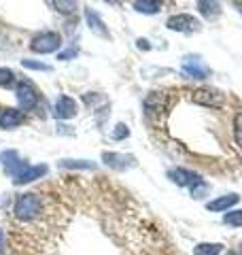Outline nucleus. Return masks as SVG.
Segmentation results:
<instances>
[{"mask_svg": "<svg viewBox=\"0 0 242 255\" xmlns=\"http://www.w3.org/2000/svg\"><path fill=\"white\" fill-rule=\"evenodd\" d=\"M40 198L36 194H21L17 200H15V206H13V213L15 217L19 221H32L40 213Z\"/></svg>", "mask_w": 242, "mask_h": 255, "instance_id": "nucleus-1", "label": "nucleus"}, {"mask_svg": "<svg viewBox=\"0 0 242 255\" xmlns=\"http://www.w3.org/2000/svg\"><path fill=\"white\" fill-rule=\"evenodd\" d=\"M62 47V36L58 34V32H43V34H38L32 38V43H30V49L34 51V53H53V51H58Z\"/></svg>", "mask_w": 242, "mask_h": 255, "instance_id": "nucleus-2", "label": "nucleus"}, {"mask_svg": "<svg viewBox=\"0 0 242 255\" xmlns=\"http://www.w3.org/2000/svg\"><path fill=\"white\" fill-rule=\"evenodd\" d=\"M191 100L200 107H208V109H219L223 107V94L215 87H200V90H193L191 92Z\"/></svg>", "mask_w": 242, "mask_h": 255, "instance_id": "nucleus-3", "label": "nucleus"}, {"mask_svg": "<svg viewBox=\"0 0 242 255\" xmlns=\"http://www.w3.org/2000/svg\"><path fill=\"white\" fill-rule=\"evenodd\" d=\"M15 96H17L19 111H32L38 105V92L30 81H19L15 87Z\"/></svg>", "mask_w": 242, "mask_h": 255, "instance_id": "nucleus-4", "label": "nucleus"}, {"mask_svg": "<svg viewBox=\"0 0 242 255\" xmlns=\"http://www.w3.org/2000/svg\"><path fill=\"white\" fill-rule=\"evenodd\" d=\"M166 28L172 32H193L200 28V21L193 17V15L181 13V15H170L166 21Z\"/></svg>", "mask_w": 242, "mask_h": 255, "instance_id": "nucleus-5", "label": "nucleus"}, {"mask_svg": "<svg viewBox=\"0 0 242 255\" xmlns=\"http://www.w3.org/2000/svg\"><path fill=\"white\" fill-rule=\"evenodd\" d=\"M183 70L191 79H206V77H211V68H208L204 64V60L198 58V55H185V58H183Z\"/></svg>", "mask_w": 242, "mask_h": 255, "instance_id": "nucleus-6", "label": "nucleus"}, {"mask_svg": "<svg viewBox=\"0 0 242 255\" xmlns=\"http://www.w3.org/2000/svg\"><path fill=\"white\" fill-rule=\"evenodd\" d=\"M0 164L4 166V170L9 172L13 179L28 168V164L23 162V159H19L17 151H2V153H0Z\"/></svg>", "mask_w": 242, "mask_h": 255, "instance_id": "nucleus-7", "label": "nucleus"}, {"mask_svg": "<svg viewBox=\"0 0 242 255\" xmlns=\"http://www.w3.org/2000/svg\"><path fill=\"white\" fill-rule=\"evenodd\" d=\"M168 177H170L172 183H176L179 187H196L200 183H204L198 172H191L187 168H172L168 172Z\"/></svg>", "mask_w": 242, "mask_h": 255, "instance_id": "nucleus-8", "label": "nucleus"}, {"mask_svg": "<svg viewBox=\"0 0 242 255\" xmlns=\"http://www.w3.org/2000/svg\"><path fill=\"white\" fill-rule=\"evenodd\" d=\"M102 162L109 166L113 170H127L136 166V159L132 155H125V153H111V151H104L102 153Z\"/></svg>", "mask_w": 242, "mask_h": 255, "instance_id": "nucleus-9", "label": "nucleus"}, {"mask_svg": "<svg viewBox=\"0 0 242 255\" xmlns=\"http://www.w3.org/2000/svg\"><path fill=\"white\" fill-rule=\"evenodd\" d=\"M26 122V115L19 109H2L0 111V128L2 130H13Z\"/></svg>", "mask_w": 242, "mask_h": 255, "instance_id": "nucleus-10", "label": "nucleus"}, {"mask_svg": "<svg viewBox=\"0 0 242 255\" xmlns=\"http://www.w3.org/2000/svg\"><path fill=\"white\" fill-rule=\"evenodd\" d=\"M53 115L58 119H72L77 115V102L72 100L70 96H60V98L55 100Z\"/></svg>", "mask_w": 242, "mask_h": 255, "instance_id": "nucleus-11", "label": "nucleus"}, {"mask_svg": "<svg viewBox=\"0 0 242 255\" xmlns=\"http://www.w3.org/2000/svg\"><path fill=\"white\" fill-rule=\"evenodd\" d=\"M47 174V166L45 164H36V166H28L26 170H23L21 174H17V177L13 179L15 185H28V183L36 181L40 177H45Z\"/></svg>", "mask_w": 242, "mask_h": 255, "instance_id": "nucleus-12", "label": "nucleus"}, {"mask_svg": "<svg viewBox=\"0 0 242 255\" xmlns=\"http://www.w3.org/2000/svg\"><path fill=\"white\" fill-rule=\"evenodd\" d=\"M166 109V94L161 92H153L147 96V100H144V113L147 115H161Z\"/></svg>", "mask_w": 242, "mask_h": 255, "instance_id": "nucleus-13", "label": "nucleus"}, {"mask_svg": "<svg viewBox=\"0 0 242 255\" xmlns=\"http://www.w3.org/2000/svg\"><path fill=\"white\" fill-rule=\"evenodd\" d=\"M238 202H240L238 194H228V196H219V198H215V200H211L206 204V209L215 211V213H225V211H230L232 206H236Z\"/></svg>", "mask_w": 242, "mask_h": 255, "instance_id": "nucleus-14", "label": "nucleus"}, {"mask_svg": "<svg viewBox=\"0 0 242 255\" xmlns=\"http://www.w3.org/2000/svg\"><path fill=\"white\" fill-rule=\"evenodd\" d=\"M85 19H87V23H90V28L96 32V34H100V36H109L107 28H104V21L100 19V15L96 13L94 9H85Z\"/></svg>", "mask_w": 242, "mask_h": 255, "instance_id": "nucleus-15", "label": "nucleus"}, {"mask_svg": "<svg viewBox=\"0 0 242 255\" xmlns=\"http://www.w3.org/2000/svg\"><path fill=\"white\" fill-rule=\"evenodd\" d=\"M198 11L204 15L206 19H215V17H219L221 15V4L219 2H211V0H200Z\"/></svg>", "mask_w": 242, "mask_h": 255, "instance_id": "nucleus-16", "label": "nucleus"}, {"mask_svg": "<svg viewBox=\"0 0 242 255\" xmlns=\"http://www.w3.org/2000/svg\"><path fill=\"white\" fill-rule=\"evenodd\" d=\"M60 168H66V170H92L96 168V164L90 162V159H62V162L58 164Z\"/></svg>", "mask_w": 242, "mask_h": 255, "instance_id": "nucleus-17", "label": "nucleus"}, {"mask_svg": "<svg viewBox=\"0 0 242 255\" xmlns=\"http://www.w3.org/2000/svg\"><path fill=\"white\" fill-rule=\"evenodd\" d=\"M221 253H223L221 243H200L193 249V255H221Z\"/></svg>", "mask_w": 242, "mask_h": 255, "instance_id": "nucleus-18", "label": "nucleus"}, {"mask_svg": "<svg viewBox=\"0 0 242 255\" xmlns=\"http://www.w3.org/2000/svg\"><path fill=\"white\" fill-rule=\"evenodd\" d=\"M132 6L138 13H147V15H155L161 9V4L155 2V0H136V2H132Z\"/></svg>", "mask_w": 242, "mask_h": 255, "instance_id": "nucleus-19", "label": "nucleus"}, {"mask_svg": "<svg viewBox=\"0 0 242 255\" xmlns=\"http://www.w3.org/2000/svg\"><path fill=\"white\" fill-rule=\"evenodd\" d=\"M49 4L55 6V11L62 15H70L79 9V2H75V0H55V2H49Z\"/></svg>", "mask_w": 242, "mask_h": 255, "instance_id": "nucleus-20", "label": "nucleus"}, {"mask_svg": "<svg viewBox=\"0 0 242 255\" xmlns=\"http://www.w3.org/2000/svg\"><path fill=\"white\" fill-rule=\"evenodd\" d=\"M223 223H225V226H232V228H242V209L232 211V213H225Z\"/></svg>", "mask_w": 242, "mask_h": 255, "instance_id": "nucleus-21", "label": "nucleus"}, {"mask_svg": "<svg viewBox=\"0 0 242 255\" xmlns=\"http://www.w3.org/2000/svg\"><path fill=\"white\" fill-rule=\"evenodd\" d=\"M130 136V128H127L125 124H117L115 128H113V132H111V138L113 140H123Z\"/></svg>", "mask_w": 242, "mask_h": 255, "instance_id": "nucleus-22", "label": "nucleus"}, {"mask_svg": "<svg viewBox=\"0 0 242 255\" xmlns=\"http://www.w3.org/2000/svg\"><path fill=\"white\" fill-rule=\"evenodd\" d=\"M234 138H236V145L242 149V111L234 117Z\"/></svg>", "mask_w": 242, "mask_h": 255, "instance_id": "nucleus-23", "label": "nucleus"}, {"mask_svg": "<svg viewBox=\"0 0 242 255\" xmlns=\"http://www.w3.org/2000/svg\"><path fill=\"white\" fill-rule=\"evenodd\" d=\"M15 83V73L11 68H2L0 66V87H9Z\"/></svg>", "mask_w": 242, "mask_h": 255, "instance_id": "nucleus-24", "label": "nucleus"}, {"mask_svg": "<svg viewBox=\"0 0 242 255\" xmlns=\"http://www.w3.org/2000/svg\"><path fill=\"white\" fill-rule=\"evenodd\" d=\"M21 66L23 68H30V70H53V66H49V64H43V62H34V60H21Z\"/></svg>", "mask_w": 242, "mask_h": 255, "instance_id": "nucleus-25", "label": "nucleus"}, {"mask_svg": "<svg viewBox=\"0 0 242 255\" xmlns=\"http://www.w3.org/2000/svg\"><path fill=\"white\" fill-rule=\"evenodd\" d=\"M208 191V185L206 183H200V185H196V187H191V196L196 198V200H202L204 198V194Z\"/></svg>", "mask_w": 242, "mask_h": 255, "instance_id": "nucleus-26", "label": "nucleus"}, {"mask_svg": "<svg viewBox=\"0 0 242 255\" xmlns=\"http://www.w3.org/2000/svg\"><path fill=\"white\" fill-rule=\"evenodd\" d=\"M77 55H79V49H77V47H68V49L60 51L58 60H72V58H77Z\"/></svg>", "mask_w": 242, "mask_h": 255, "instance_id": "nucleus-27", "label": "nucleus"}, {"mask_svg": "<svg viewBox=\"0 0 242 255\" xmlns=\"http://www.w3.org/2000/svg\"><path fill=\"white\" fill-rule=\"evenodd\" d=\"M138 47H140V49H151L149 41H144V38H138Z\"/></svg>", "mask_w": 242, "mask_h": 255, "instance_id": "nucleus-28", "label": "nucleus"}, {"mask_svg": "<svg viewBox=\"0 0 242 255\" xmlns=\"http://www.w3.org/2000/svg\"><path fill=\"white\" fill-rule=\"evenodd\" d=\"M230 255H242V249H240V251H232Z\"/></svg>", "mask_w": 242, "mask_h": 255, "instance_id": "nucleus-29", "label": "nucleus"}, {"mask_svg": "<svg viewBox=\"0 0 242 255\" xmlns=\"http://www.w3.org/2000/svg\"><path fill=\"white\" fill-rule=\"evenodd\" d=\"M0 243H2V230H0Z\"/></svg>", "mask_w": 242, "mask_h": 255, "instance_id": "nucleus-30", "label": "nucleus"}, {"mask_svg": "<svg viewBox=\"0 0 242 255\" xmlns=\"http://www.w3.org/2000/svg\"><path fill=\"white\" fill-rule=\"evenodd\" d=\"M240 6H242V4H240ZM240 11H242V9H240Z\"/></svg>", "mask_w": 242, "mask_h": 255, "instance_id": "nucleus-31", "label": "nucleus"}]
</instances>
